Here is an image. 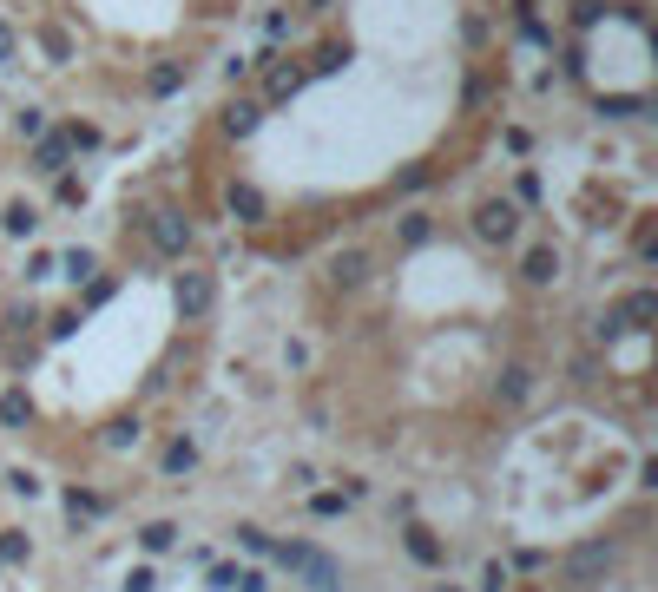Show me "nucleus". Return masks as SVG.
Listing matches in <instances>:
<instances>
[{
	"mask_svg": "<svg viewBox=\"0 0 658 592\" xmlns=\"http://www.w3.org/2000/svg\"><path fill=\"white\" fill-rule=\"evenodd\" d=\"M428 237H435V218H428V211H408V218L395 224V244H408V250L428 244Z\"/></svg>",
	"mask_w": 658,
	"mask_h": 592,
	"instance_id": "obj_12",
	"label": "nucleus"
},
{
	"mask_svg": "<svg viewBox=\"0 0 658 592\" xmlns=\"http://www.w3.org/2000/svg\"><path fill=\"white\" fill-rule=\"evenodd\" d=\"M66 158H73V152H66V145H60V132H47V139L33 145V172H60Z\"/></svg>",
	"mask_w": 658,
	"mask_h": 592,
	"instance_id": "obj_14",
	"label": "nucleus"
},
{
	"mask_svg": "<svg viewBox=\"0 0 658 592\" xmlns=\"http://www.w3.org/2000/svg\"><path fill=\"white\" fill-rule=\"evenodd\" d=\"M231 218L237 224H264V198H257V185H231Z\"/></svg>",
	"mask_w": 658,
	"mask_h": 592,
	"instance_id": "obj_11",
	"label": "nucleus"
},
{
	"mask_svg": "<svg viewBox=\"0 0 658 592\" xmlns=\"http://www.w3.org/2000/svg\"><path fill=\"white\" fill-rule=\"evenodd\" d=\"M514 204H540V178H533V172L514 178Z\"/></svg>",
	"mask_w": 658,
	"mask_h": 592,
	"instance_id": "obj_26",
	"label": "nucleus"
},
{
	"mask_svg": "<svg viewBox=\"0 0 658 592\" xmlns=\"http://www.w3.org/2000/svg\"><path fill=\"white\" fill-rule=\"evenodd\" d=\"M0 560H7V566L33 560V540H27V533H20V527H7V533H0Z\"/></svg>",
	"mask_w": 658,
	"mask_h": 592,
	"instance_id": "obj_16",
	"label": "nucleus"
},
{
	"mask_svg": "<svg viewBox=\"0 0 658 592\" xmlns=\"http://www.w3.org/2000/svg\"><path fill=\"white\" fill-rule=\"evenodd\" d=\"M7 481H14V494H20V500H33V494H40V474H27V468H14Z\"/></svg>",
	"mask_w": 658,
	"mask_h": 592,
	"instance_id": "obj_27",
	"label": "nucleus"
},
{
	"mask_svg": "<svg viewBox=\"0 0 658 592\" xmlns=\"http://www.w3.org/2000/svg\"><path fill=\"white\" fill-rule=\"evenodd\" d=\"M27 415H33V402H27L20 389H7V395H0V421H7V428H20Z\"/></svg>",
	"mask_w": 658,
	"mask_h": 592,
	"instance_id": "obj_19",
	"label": "nucleus"
},
{
	"mask_svg": "<svg viewBox=\"0 0 658 592\" xmlns=\"http://www.w3.org/2000/svg\"><path fill=\"white\" fill-rule=\"evenodd\" d=\"M553 277H560V244H527V250H520V283L547 290Z\"/></svg>",
	"mask_w": 658,
	"mask_h": 592,
	"instance_id": "obj_5",
	"label": "nucleus"
},
{
	"mask_svg": "<svg viewBox=\"0 0 658 592\" xmlns=\"http://www.w3.org/2000/svg\"><path fill=\"white\" fill-rule=\"evenodd\" d=\"M27 277H33V283L53 277V250H33V257H27Z\"/></svg>",
	"mask_w": 658,
	"mask_h": 592,
	"instance_id": "obj_28",
	"label": "nucleus"
},
{
	"mask_svg": "<svg viewBox=\"0 0 658 592\" xmlns=\"http://www.w3.org/2000/svg\"><path fill=\"white\" fill-rule=\"evenodd\" d=\"M14 47H20V33L7 27V20H0V60H14Z\"/></svg>",
	"mask_w": 658,
	"mask_h": 592,
	"instance_id": "obj_32",
	"label": "nucleus"
},
{
	"mask_svg": "<svg viewBox=\"0 0 658 592\" xmlns=\"http://www.w3.org/2000/svg\"><path fill=\"white\" fill-rule=\"evenodd\" d=\"M53 204H66V211H73V204H86V185H79L73 172H60V185H53Z\"/></svg>",
	"mask_w": 658,
	"mask_h": 592,
	"instance_id": "obj_21",
	"label": "nucleus"
},
{
	"mask_svg": "<svg viewBox=\"0 0 658 592\" xmlns=\"http://www.w3.org/2000/svg\"><path fill=\"white\" fill-rule=\"evenodd\" d=\"M53 132H60L66 152H99V145H106V132H99V125H86V119H66V125H53Z\"/></svg>",
	"mask_w": 658,
	"mask_h": 592,
	"instance_id": "obj_7",
	"label": "nucleus"
},
{
	"mask_svg": "<svg viewBox=\"0 0 658 592\" xmlns=\"http://www.w3.org/2000/svg\"><path fill=\"white\" fill-rule=\"evenodd\" d=\"M158 586V573H152V566H132V579H126V592H152Z\"/></svg>",
	"mask_w": 658,
	"mask_h": 592,
	"instance_id": "obj_29",
	"label": "nucleus"
},
{
	"mask_svg": "<svg viewBox=\"0 0 658 592\" xmlns=\"http://www.w3.org/2000/svg\"><path fill=\"white\" fill-rule=\"evenodd\" d=\"M158 468H165V474H191V468H198V441H191V435H178L172 448L158 454Z\"/></svg>",
	"mask_w": 658,
	"mask_h": 592,
	"instance_id": "obj_9",
	"label": "nucleus"
},
{
	"mask_svg": "<svg viewBox=\"0 0 658 592\" xmlns=\"http://www.w3.org/2000/svg\"><path fill=\"white\" fill-rule=\"evenodd\" d=\"M369 277H376V257H369V250H343V257L329 264V283H336V290H362Z\"/></svg>",
	"mask_w": 658,
	"mask_h": 592,
	"instance_id": "obj_6",
	"label": "nucleus"
},
{
	"mask_svg": "<svg viewBox=\"0 0 658 592\" xmlns=\"http://www.w3.org/2000/svg\"><path fill=\"white\" fill-rule=\"evenodd\" d=\"M178 86H185V66H178V60H158L152 73H145V93H152V99H172Z\"/></svg>",
	"mask_w": 658,
	"mask_h": 592,
	"instance_id": "obj_8",
	"label": "nucleus"
},
{
	"mask_svg": "<svg viewBox=\"0 0 658 592\" xmlns=\"http://www.w3.org/2000/svg\"><path fill=\"white\" fill-rule=\"evenodd\" d=\"M270 560H277V566H297L310 586H336V573H329V560L316 553V546H270Z\"/></svg>",
	"mask_w": 658,
	"mask_h": 592,
	"instance_id": "obj_4",
	"label": "nucleus"
},
{
	"mask_svg": "<svg viewBox=\"0 0 658 592\" xmlns=\"http://www.w3.org/2000/svg\"><path fill=\"white\" fill-rule=\"evenodd\" d=\"M501 139H507V152H514V158H527V152H533V132H527V125H507Z\"/></svg>",
	"mask_w": 658,
	"mask_h": 592,
	"instance_id": "obj_25",
	"label": "nucleus"
},
{
	"mask_svg": "<svg viewBox=\"0 0 658 592\" xmlns=\"http://www.w3.org/2000/svg\"><path fill=\"white\" fill-rule=\"evenodd\" d=\"M145 237H152V250H165V257H185L191 250V218L172 211V204H158V211H145Z\"/></svg>",
	"mask_w": 658,
	"mask_h": 592,
	"instance_id": "obj_2",
	"label": "nucleus"
},
{
	"mask_svg": "<svg viewBox=\"0 0 658 592\" xmlns=\"http://www.w3.org/2000/svg\"><path fill=\"white\" fill-rule=\"evenodd\" d=\"M211 296H218L211 270H178V283H172V303H178V316H204V310H211Z\"/></svg>",
	"mask_w": 658,
	"mask_h": 592,
	"instance_id": "obj_3",
	"label": "nucleus"
},
{
	"mask_svg": "<svg viewBox=\"0 0 658 592\" xmlns=\"http://www.w3.org/2000/svg\"><path fill=\"white\" fill-rule=\"evenodd\" d=\"M468 224H474V237H481V244L501 250V244H514V237H520V204H514V198H481Z\"/></svg>",
	"mask_w": 658,
	"mask_h": 592,
	"instance_id": "obj_1",
	"label": "nucleus"
},
{
	"mask_svg": "<svg viewBox=\"0 0 658 592\" xmlns=\"http://www.w3.org/2000/svg\"><path fill=\"white\" fill-rule=\"evenodd\" d=\"M139 540H145V553H165V546L178 540V527H172V520H152V527H145Z\"/></svg>",
	"mask_w": 658,
	"mask_h": 592,
	"instance_id": "obj_20",
	"label": "nucleus"
},
{
	"mask_svg": "<svg viewBox=\"0 0 658 592\" xmlns=\"http://www.w3.org/2000/svg\"><path fill=\"white\" fill-rule=\"evenodd\" d=\"M66 507H73V520H99V514H106V500H99L93 487H66Z\"/></svg>",
	"mask_w": 658,
	"mask_h": 592,
	"instance_id": "obj_15",
	"label": "nucleus"
},
{
	"mask_svg": "<svg viewBox=\"0 0 658 592\" xmlns=\"http://www.w3.org/2000/svg\"><path fill=\"white\" fill-rule=\"evenodd\" d=\"M408 553L422 566H441V546H435V533H422V527H408Z\"/></svg>",
	"mask_w": 658,
	"mask_h": 592,
	"instance_id": "obj_18",
	"label": "nucleus"
},
{
	"mask_svg": "<svg viewBox=\"0 0 658 592\" xmlns=\"http://www.w3.org/2000/svg\"><path fill=\"white\" fill-rule=\"evenodd\" d=\"M60 264H66V277H93V270H99V257H93V250H66V257H60Z\"/></svg>",
	"mask_w": 658,
	"mask_h": 592,
	"instance_id": "obj_22",
	"label": "nucleus"
},
{
	"mask_svg": "<svg viewBox=\"0 0 658 592\" xmlns=\"http://www.w3.org/2000/svg\"><path fill=\"white\" fill-rule=\"evenodd\" d=\"M33 40H40V53H47L53 66L73 60V40H66V27H53V20H47V27H33Z\"/></svg>",
	"mask_w": 658,
	"mask_h": 592,
	"instance_id": "obj_10",
	"label": "nucleus"
},
{
	"mask_svg": "<svg viewBox=\"0 0 658 592\" xmlns=\"http://www.w3.org/2000/svg\"><path fill=\"white\" fill-rule=\"evenodd\" d=\"M527 389H533L527 369H507V375H501V395H507V402H527Z\"/></svg>",
	"mask_w": 658,
	"mask_h": 592,
	"instance_id": "obj_23",
	"label": "nucleus"
},
{
	"mask_svg": "<svg viewBox=\"0 0 658 592\" xmlns=\"http://www.w3.org/2000/svg\"><path fill=\"white\" fill-rule=\"evenodd\" d=\"M33 224H40V218H33L27 198H14L7 211H0V231H7V237H33Z\"/></svg>",
	"mask_w": 658,
	"mask_h": 592,
	"instance_id": "obj_13",
	"label": "nucleus"
},
{
	"mask_svg": "<svg viewBox=\"0 0 658 592\" xmlns=\"http://www.w3.org/2000/svg\"><path fill=\"white\" fill-rule=\"evenodd\" d=\"M231 592H270V579L257 573V566H237V579H231Z\"/></svg>",
	"mask_w": 658,
	"mask_h": 592,
	"instance_id": "obj_24",
	"label": "nucleus"
},
{
	"mask_svg": "<svg viewBox=\"0 0 658 592\" xmlns=\"http://www.w3.org/2000/svg\"><path fill=\"white\" fill-rule=\"evenodd\" d=\"M310 514H316V520H336V514H349V494H343V487H323V494L310 500Z\"/></svg>",
	"mask_w": 658,
	"mask_h": 592,
	"instance_id": "obj_17",
	"label": "nucleus"
},
{
	"mask_svg": "<svg viewBox=\"0 0 658 592\" xmlns=\"http://www.w3.org/2000/svg\"><path fill=\"white\" fill-rule=\"evenodd\" d=\"M481 586H487V592H507V566L494 560V566H487V573H481Z\"/></svg>",
	"mask_w": 658,
	"mask_h": 592,
	"instance_id": "obj_30",
	"label": "nucleus"
},
{
	"mask_svg": "<svg viewBox=\"0 0 658 592\" xmlns=\"http://www.w3.org/2000/svg\"><path fill=\"white\" fill-rule=\"evenodd\" d=\"M257 125V106H231V132H251Z\"/></svg>",
	"mask_w": 658,
	"mask_h": 592,
	"instance_id": "obj_31",
	"label": "nucleus"
}]
</instances>
